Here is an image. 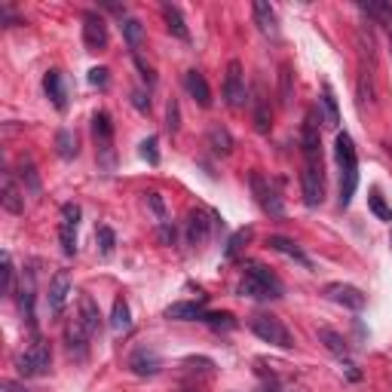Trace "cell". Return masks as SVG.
I'll list each match as a JSON object with an SVG mask.
<instances>
[{"instance_id":"obj_39","label":"cell","mask_w":392,"mask_h":392,"mask_svg":"<svg viewBox=\"0 0 392 392\" xmlns=\"http://www.w3.org/2000/svg\"><path fill=\"white\" fill-rule=\"evenodd\" d=\"M13 261H9V254H4V294H13Z\"/></svg>"},{"instance_id":"obj_35","label":"cell","mask_w":392,"mask_h":392,"mask_svg":"<svg viewBox=\"0 0 392 392\" xmlns=\"http://www.w3.org/2000/svg\"><path fill=\"white\" fill-rule=\"evenodd\" d=\"M200 322L212 325V328H236L233 313H202V316H200Z\"/></svg>"},{"instance_id":"obj_22","label":"cell","mask_w":392,"mask_h":392,"mask_svg":"<svg viewBox=\"0 0 392 392\" xmlns=\"http://www.w3.org/2000/svg\"><path fill=\"white\" fill-rule=\"evenodd\" d=\"M4 209L13 212V215H22L25 212V196H22V190L16 187L13 175H6V178H4Z\"/></svg>"},{"instance_id":"obj_1","label":"cell","mask_w":392,"mask_h":392,"mask_svg":"<svg viewBox=\"0 0 392 392\" xmlns=\"http://www.w3.org/2000/svg\"><path fill=\"white\" fill-rule=\"evenodd\" d=\"M301 144H304V172H301V190L304 202L309 209L322 205L325 200V166H322V138H319V123L316 113H306L304 129H301Z\"/></svg>"},{"instance_id":"obj_41","label":"cell","mask_w":392,"mask_h":392,"mask_svg":"<svg viewBox=\"0 0 392 392\" xmlns=\"http://www.w3.org/2000/svg\"><path fill=\"white\" fill-rule=\"evenodd\" d=\"M148 202H150V209H153V215L166 224V205H163V200H160V193H148Z\"/></svg>"},{"instance_id":"obj_13","label":"cell","mask_w":392,"mask_h":392,"mask_svg":"<svg viewBox=\"0 0 392 392\" xmlns=\"http://www.w3.org/2000/svg\"><path fill=\"white\" fill-rule=\"evenodd\" d=\"M209 236H212V221H209V215H205L202 209L190 212V218H187V242L193 245V249H202V245L209 242Z\"/></svg>"},{"instance_id":"obj_37","label":"cell","mask_w":392,"mask_h":392,"mask_svg":"<svg viewBox=\"0 0 392 392\" xmlns=\"http://www.w3.org/2000/svg\"><path fill=\"white\" fill-rule=\"evenodd\" d=\"M279 96H282V105L292 101V68L282 65V74H279Z\"/></svg>"},{"instance_id":"obj_27","label":"cell","mask_w":392,"mask_h":392,"mask_svg":"<svg viewBox=\"0 0 392 392\" xmlns=\"http://www.w3.org/2000/svg\"><path fill=\"white\" fill-rule=\"evenodd\" d=\"M22 316H25V322L34 328V276L28 273V282L22 285Z\"/></svg>"},{"instance_id":"obj_2","label":"cell","mask_w":392,"mask_h":392,"mask_svg":"<svg viewBox=\"0 0 392 392\" xmlns=\"http://www.w3.org/2000/svg\"><path fill=\"white\" fill-rule=\"evenodd\" d=\"M334 153H337V166H340V205L346 209L359 187V157H356V144L346 132H337Z\"/></svg>"},{"instance_id":"obj_20","label":"cell","mask_w":392,"mask_h":392,"mask_svg":"<svg viewBox=\"0 0 392 392\" xmlns=\"http://www.w3.org/2000/svg\"><path fill=\"white\" fill-rule=\"evenodd\" d=\"M77 316H80V322L86 325V331H89V334H98V328H101V316H98V304L92 301L89 294L80 297V313H77Z\"/></svg>"},{"instance_id":"obj_44","label":"cell","mask_w":392,"mask_h":392,"mask_svg":"<svg viewBox=\"0 0 392 392\" xmlns=\"http://www.w3.org/2000/svg\"><path fill=\"white\" fill-rule=\"evenodd\" d=\"M4 389L6 392H28L22 383H16V380H4Z\"/></svg>"},{"instance_id":"obj_8","label":"cell","mask_w":392,"mask_h":392,"mask_svg":"<svg viewBox=\"0 0 392 392\" xmlns=\"http://www.w3.org/2000/svg\"><path fill=\"white\" fill-rule=\"evenodd\" d=\"M325 294H328V301H334L340 306H346V309H353V313H362L365 304H368V297L359 292L356 285H344V282H331L325 288Z\"/></svg>"},{"instance_id":"obj_11","label":"cell","mask_w":392,"mask_h":392,"mask_svg":"<svg viewBox=\"0 0 392 392\" xmlns=\"http://www.w3.org/2000/svg\"><path fill=\"white\" fill-rule=\"evenodd\" d=\"M71 297V273L68 270H58L53 276V282H49V294H46V304H49V313L58 316L61 309H65Z\"/></svg>"},{"instance_id":"obj_10","label":"cell","mask_w":392,"mask_h":392,"mask_svg":"<svg viewBox=\"0 0 392 392\" xmlns=\"http://www.w3.org/2000/svg\"><path fill=\"white\" fill-rule=\"evenodd\" d=\"M224 101L230 108L245 105V80H242V65L230 61L227 65V77H224Z\"/></svg>"},{"instance_id":"obj_43","label":"cell","mask_w":392,"mask_h":392,"mask_svg":"<svg viewBox=\"0 0 392 392\" xmlns=\"http://www.w3.org/2000/svg\"><path fill=\"white\" fill-rule=\"evenodd\" d=\"M132 58H135V65H138V71H141V77L148 80V83H153V71H150L148 65H144V61H141V56H138V53H132Z\"/></svg>"},{"instance_id":"obj_36","label":"cell","mask_w":392,"mask_h":392,"mask_svg":"<svg viewBox=\"0 0 392 392\" xmlns=\"http://www.w3.org/2000/svg\"><path fill=\"white\" fill-rule=\"evenodd\" d=\"M141 157L150 163V166H160V150H157V138H144L141 141Z\"/></svg>"},{"instance_id":"obj_42","label":"cell","mask_w":392,"mask_h":392,"mask_svg":"<svg viewBox=\"0 0 392 392\" xmlns=\"http://www.w3.org/2000/svg\"><path fill=\"white\" fill-rule=\"evenodd\" d=\"M132 105H135L138 110H150V98L144 96L141 89H135V92H132Z\"/></svg>"},{"instance_id":"obj_40","label":"cell","mask_w":392,"mask_h":392,"mask_svg":"<svg viewBox=\"0 0 392 392\" xmlns=\"http://www.w3.org/2000/svg\"><path fill=\"white\" fill-rule=\"evenodd\" d=\"M108 74H110L108 68H92V71H89V83H92V86H101V89H105V86H108V80H110Z\"/></svg>"},{"instance_id":"obj_9","label":"cell","mask_w":392,"mask_h":392,"mask_svg":"<svg viewBox=\"0 0 392 392\" xmlns=\"http://www.w3.org/2000/svg\"><path fill=\"white\" fill-rule=\"evenodd\" d=\"M83 43H86L89 53H101V49L108 46V25L98 13L83 16Z\"/></svg>"},{"instance_id":"obj_23","label":"cell","mask_w":392,"mask_h":392,"mask_svg":"<svg viewBox=\"0 0 392 392\" xmlns=\"http://www.w3.org/2000/svg\"><path fill=\"white\" fill-rule=\"evenodd\" d=\"M92 132H96V138H98V144L101 148H110V138H113V123H110V117L105 110H96L92 113Z\"/></svg>"},{"instance_id":"obj_29","label":"cell","mask_w":392,"mask_h":392,"mask_svg":"<svg viewBox=\"0 0 392 392\" xmlns=\"http://www.w3.org/2000/svg\"><path fill=\"white\" fill-rule=\"evenodd\" d=\"M249 239H252V227H242V230H236L233 236H230V242H227V257H230V261H236V257H239V252L245 249V245H249Z\"/></svg>"},{"instance_id":"obj_32","label":"cell","mask_w":392,"mask_h":392,"mask_svg":"<svg viewBox=\"0 0 392 392\" xmlns=\"http://www.w3.org/2000/svg\"><path fill=\"white\" fill-rule=\"evenodd\" d=\"M96 242H98V252L105 254V257H110L113 254V245H117V236H113L110 227H98V230H96Z\"/></svg>"},{"instance_id":"obj_14","label":"cell","mask_w":392,"mask_h":392,"mask_svg":"<svg viewBox=\"0 0 392 392\" xmlns=\"http://www.w3.org/2000/svg\"><path fill=\"white\" fill-rule=\"evenodd\" d=\"M252 16H254V25L261 28V34L267 37H279V22H276V13L267 0H254L252 4Z\"/></svg>"},{"instance_id":"obj_21","label":"cell","mask_w":392,"mask_h":392,"mask_svg":"<svg viewBox=\"0 0 392 392\" xmlns=\"http://www.w3.org/2000/svg\"><path fill=\"white\" fill-rule=\"evenodd\" d=\"M43 89H46V96L53 98V105H56L58 110H65V108H68L65 83H61V74H58V71H49V74L43 77Z\"/></svg>"},{"instance_id":"obj_19","label":"cell","mask_w":392,"mask_h":392,"mask_svg":"<svg viewBox=\"0 0 392 392\" xmlns=\"http://www.w3.org/2000/svg\"><path fill=\"white\" fill-rule=\"evenodd\" d=\"M163 19H166V28H169V34H172V37H178V40H190V31H187V25H184V16H181V9H178V6L163 4Z\"/></svg>"},{"instance_id":"obj_34","label":"cell","mask_w":392,"mask_h":392,"mask_svg":"<svg viewBox=\"0 0 392 392\" xmlns=\"http://www.w3.org/2000/svg\"><path fill=\"white\" fill-rule=\"evenodd\" d=\"M368 205H371V212H374L380 221H392V209L383 202V196H380V190H371V196H368Z\"/></svg>"},{"instance_id":"obj_16","label":"cell","mask_w":392,"mask_h":392,"mask_svg":"<svg viewBox=\"0 0 392 392\" xmlns=\"http://www.w3.org/2000/svg\"><path fill=\"white\" fill-rule=\"evenodd\" d=\"M184 86H187V96L200 108L212 105V89H209V83H205V77L200 74V71H187V74H184Z\"/></svg>"},{"instance_id":"obj_17","label":"cell","mask_w":392,"mask_h":392,"mask_svg":"<svg viewBox=\"0 0 392 392\" xmlns=\"http://www.w3.org/2000/svg\"><path fill=\"white\" fill-rule=\"evenodd\" d=\"M89 337H92V334L86 331V325L80 322V316L71 319L68 328H65V340H68V349H71V353L77 349V356L83 359V356H86V340H89Z\"/></svg>"},{"instance_id":"obj_5","label":"cell","mask_w":392,"mask_h":392,"mask_svg":"<svg viewBox=\"0 0 392 392\" xmlns=\"http://www.w3.org/2000/svg\"><path fill=\"white\" fill-rule=\"evenodd\" d=\"M19 374L22 377H43L49 368H53V353H49V344L46 340L34 337V344H31L22 356H19Z\"/></svg>"},{"instance_id":"obj_24","label":"cell","mask_w":392,"mask_h":392,"mask_svg":"<svg viewBox=\"0 0 392 392\" xmlns=\"http://www.w3.org/2000/svg\"><path fill=\"white\" fill-rule=\"evenodd\" d=\"M252 105H254V126H257V132H267V129H270V108H267L264 86H257V89H254Z\"/></svg>"},{"instance_id":"obj_15","label":"cell","mask_w":392,"mask_h":392,"mask_svg":"<svg viewBox=\"0 0 392 392\" xmlns=\"http://www.w3.org/2000/svg\"><path fill=\"white\" fill-rule=\"evenodd\" d=\"M205 306V294H200L196 301H178L166 309V319H178V322H200Z\"/></svg>"},{"instance_id":"obj_26","label":"cell","mask_w":392,"mask_h":392,"mask_svg":"<svg viewBox=\"0 0 392 392\" xmlns=\"http://www.w3.org/2000/svg\"><path fill=\"white\" fill-rule=\"evenodd\" d=\"M319 340H322V344H325L328 353H334V356H340V359H344V356L349 353L346 340L340 337L337 331H331V328H319Z\"/></svg>"},{"instance_id":"obj_25","label":"cell","mask_w":392,"mask_h":392,"mask_svg":"<svg viewBox=\"0 0 392 392\" xmlns=\"http://www.w3.org/2000/svg\"><path fill=\"white\" fill-rule=\"evenodd\" d=\"M129 325H132L129 304L123 301V297H117V301H113V309H110V328L120 334V331H129Z\"/></svg>"},{"instance_id":"obj_6","label":"cell","mask_w":392,"mask_h":392,"mask_svg":"<svg viewBox=\"0 0 392 392\" xmlns=\"http://www.w3.org/2000/svg\"><path fill=\"white\" fill-rule=\"evenodd\" d=\"M252 193L267 215H273V218H282L285 215V205H282V196L276 190V184L270 178H264L261 172H252Z\"/></svg>"},{"instance_id":"obj_7","label":"cell","mask_w":392,"mask_h":392,"mask_svg":"<svg viewBox=\"0 0 392 392\" xmlns=\"http://www.w3.org/2000/svg\"><path fill=\"white\" fill-rule=\"evenodd\" d=\"M77 224H80V205L65 202V205H61L58 239H61V252H65L68 257L77 254Z\"/></svg>"},{"instance_id":"obj_31","label":"cell","mask_w":392,"mask_h":392,"mask_svg":"<svg viewBox=\"0 0 392 392\" xmlns=\"http://www.w3.org/2000/svg\"><path fill=\"white\" fill-rule=\"evenodd\" d=\"M120 31H123V37H126V43H129L132 49H138L141 37H144V25L138 22V19H123Z\"/></svg>"},{"instance_id":"obj_12","label":"cell","mask_w":392,"mask_h":392,"mask_svg":"<svg viewBox=\"0 0 392 392\" xmlns=\"http://www.w3.org/2000/svg\"><path fill=\"white\" fill-rule=\"evenodd\" d=\"M160 368H163V359L153 353L150 346H138L135 353L129 356V371L138 377H153V374H160Z\"/></svg>"},{"instance_id":"obj_18","label":"cell","mask_w":392,"mask_h":392,"mask_svg":"<svg viewBox=\"0 0 392 392\" xmlns=\"http://www.w3.org/2000/svg\"><path fill=\"white\" fill-rule=\"evenodd\" d=\"M267 245H270L273 252H279V254H285V257H292V261H297V264L313 267V264H309V257L304 254V249H301V245H297L294 239H285V236H270V239H267Z\"/></svg>"},{"instance_id":"obj_33","label":"cell","mask_w":392,"mask_h":392,"mask_svg":"<svg viewBox=\"0 0 392 392\" xmlns=\"http://www.w3.org/2000/svg\"><path fill=\"white\" fill-rule=\"evenodd\" d=\"M322 105H325V117H328V126H337L340 123V110H337V98L331 89H322Z\"/></svg>"},{"instance_id":"obj_3","label":"cell","mask_w":392,"mask_h":392,"mask_svg":"<svg viewBox=\"0 0 392 392\" xmlns=\"http://www.w3.org/2000/svg\"><path fill=\"white\" fill-rule=\"evenodd\" d=\"M239 294L252 297V301H276V297H282V282L276 279L267 267L252 264V267H245V276L239 282Z\"/></svg>"},{"instance_id":"obj_38","label":"cell","mask_w":392,"mask_h":392,"mask_svg":"<svg viewBox=\"0 0 392 392\" xmlns=\"http://www.w3.org/2000/svg\"><path fill=\"white\" fill-rule=\"evenodd\" d=\"M166 129L172 132V135L181 129V110H178V101H169V110H166Z\"/></svg>"},{"instance_id":"obj_28","label":"cell","mask_w":392,"mask_h":392,"mask_svg":"<svg viewBox=\"0 0 392 392\" xmlns=\"http://www.w3.org/2000/svg\"><path fill=\"white\" fill-rule=\"evenodd\" d=\"M56 150H58L61 160H74V157H77V138H74V132L61 129L58 135H56Z\"/></svg>"},{"instance_id":"obj_4","label":"cell","mask_w":392,"mask_h":392,"mask_svg":"<svg viewBox=\"0 0 392 392\" xmlns=\"http://www.w3.org/2000/svg\"><path fill=\"white\" fill-rule=\"evenodd\" d=\"M249 328L264 340V344H273V346H279V349H292L294 346V340H292V331L279 322L276 316H267V313H257L252 316V322Z\"/></svg>"},{"instance_id":"obj_30","label":"cell","mask_w":392,"mask_h":392,"mask_svg":"<svg viewBox=\"0 0 392 392\" xmlns=\"http://www.w3.org/2000/svg\"><path fill=\"white\" fill-rule=\"evenodd\" d=\"M209 148H212L215 153H230V150H233V138H230V132L221 129V126H215V129L209 132Z\"/></svg>"}]
</instances>
